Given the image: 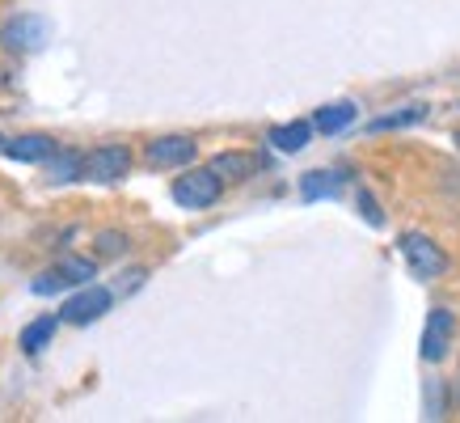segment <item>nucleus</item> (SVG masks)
Returning a JSON list of instances; mask_svg holds the SVG:
<instances>
[{"mask_svg":"<svg viewBox=\"0 0 460 423\" xmlns=\"http://www.w3.org/2000/svg\"><path fill=\"white\" fill-rule=\"evenodd\" d=\"M131 148L127 144H98L81 157V183H98V186H114L131 174Z\"/></svg>","mask_w":460,"mask_h":423,"instance_id":"obj_1","label":"nucleus"},{"mask_svg":"<svg viewBox=\"0 0 460 423\" xmlns=\"http://www.w3.org/2000/svg\"><path fill=\"white\" fill-rule=\"evenodd\" d=\"M220 195H224V183H220V174H216L211 166L186 169V174H181V178H173V186H169V199H173L178 208H186V212L211 208Z\"/></svg>","mask_w":460,"mask_h":423,"instance_id":"obj_2","label":"nucleus"},{"mask_svg":"<svg viewBox=\"0 0 460 423\" xmlns=\"http://www.w3.org/2000/svg\"><path fill=\"white\" fill-rule=\"evenodd\" d=\"M397 254L405 258L410 275H414V280H422V284L439 280V275L447 271V254L439 250L427 233H402V238H397Z\"/></svg>","mask_w":460,"mask_h":423,"instance_id":"obj_3","label":"nucleus"},{"mask_svg":"<svg viewBox=\"0 0 460 423\" xmlns=\"http://www.w3.org/2000/svg\"><path fill=\"white\" fill-rule=\"evenodd\" d=\"M0 42L13 56H34V51H42L51 42V22L39 14H13L0 26Z\"/></svg>","mask_w":460,"mask_h":423,"instance_id":"obj_4","label":"nucleus"},{"mask_svg":"<svg viewBox=\"0 0 460 423\" xmlns=\"http://www.w3.org/2000/svg\"><path fill=\"white\" fill-rule=\"evenodd\" d=\"M114 305V288H106V284H81L76 292L64 301V310H59V322L68 326H93L102 322L106 313H111Z\"/></svg>","mask_w":460,"mask_h":423,"instance_id":"obj_5","label":"nucleus"},{"mask_svg":"<svg viewBox=\"0 0 460 423\" xmlns=\"http://www.w3.org/2000/svg\"><path fill=\"white\" fill-rule=\"evenodd\" d=\"M452 343H456V313L444 310V305H435V310L427 313V322H422L419 356L427 364H439V360H447Z\"/></svg>","mask_w":460,"mask_h":423,"instance_id":"obj_6","label":"nucleus"},{"mask_svg":"<svg viewBox=\"0 0 460 423\" xmlns=\"http://www.w3.org/2000/svg\"><path fill=\"white\" fill-rule=\"evenodd\" d=\"M195 157V136H156V140L144 144V166L148 169H186Z\"/></svg>","mask_w":460,"mask_h":423,"instance_id":"obj_7","label":"nucleus"},{"mask_svg":"<svg viewBox=\"0 0 460 423\" xmlns=\"http://www.w3.org/2000/svg\"><path fill=\"white\" fill-rule=\"evenodd\" d=\"M56 148L59 144L51 140L47 131H26V136H17V140H0V153L9 157V161H26V166H42Z\"/></svg>","mask_w":460,"mask_h":423,"instance_id":"obj_8","label":"nucleus"},{"mask_svg":"<svg viewBox=\"0 0 460 423\" xmlns=\"http://www.w3.org/2000/svg\"><path fill=\"white\" fill-rule=\"evenodd\" d=\"M342 169H308L300 178V199L305 203H317V199H338L342 195Z\"/></svg>","mask_w":460,"mask_h":423,"instance_id":"obj_9","label":"nucleus"},{"mask_svg":"<svg viewBox=\"0 0 460 423\" xmlns=\"http://www.w3.org/2000/svg\"><path fill=\"white\" fill-rule=\"evenodd\" d=\"M270 148L275 153H288V157H296V153H305L308 148V140H313V123H305V119H292V123H279V127H270Z\"/></svg>","mask_w":460,"mask_h":423,"instance_id":"obj_10","label":"nucleus"},{"mask_svg":"<svg viewBox=\"0 0 460 423\" xmlns=\"http://www.w3.org/2000/svg\"><path fill=\"white\" fill-rule=\"evenodd\" d=\"M81 157L76 148H56V153L42 161V178L51 186H64V183H81Z\"/></svg>","mask_w":460,"mask_h":423,"instance_id":"obj_11","label":"nucleus"},{"mask_svg":"<svg viewBox=\"0 0 460 423\" xmlns=\"http://www.w3.org/2000/svg\"><path fill=\"white\" fill-rule=\"evenodd\" d=\"M355 119H359V106H355V102H330V106H321V111L313 114V131L338 136V131H347Z\"/></svg>","mask_w":460,"mask_h":423,"instance_id":"obj_12","label":"nucleus"},{"mask_svg":"<svg viewBox=\"0 0 460 423\" xmlns=\"http://www.w3.org/2000/svg\"><path fill=\"white\" fill-rule=\"evenodd\" d=\"M56 330H59V313H42V318H34L30 326H22V335H17V347H22L26 356H39L42 347H51Z\"/></svg>","mask_w":460,"mask_h":423,"instance_id":"obj_13","label":"nucleus"},{"mask_svg":"<svg viewBox=\"0 0 460 423\" xmlns=\"http://www.w3.org/2000/svg\"><path fill=\"white\" fill-rule=\"evenodd\" d=\"M427 114H431V106H427V102H410V106H402V111L372 119V123H367V131H372V136H380V131H402V127L422 123Z\"/></svg>","mask_w":460,"mask_h":423,"instance_id":"obj_14","label":"nucleus"},{"mask_svg":"<svg viewBox=\"0 0 460 423\" xmlns=\"http://www.w3.org/2000/svg\"><path fill=\"white\" fill-rule=\"evenodd\" d=\"M211 169L220 174V183H245L253 169H258V161L250 153H220V157H211Z\"/></svg>","mask_w":460,"mask_h":423,"instance_id":"obj_15","label":"nucleus"},{"mask_svg":"<svg viewBox=\"0 0 460 423\" xmlns=\"http://www.w3.org/2000/svg\"><path fill=\"white\" fill-rule=\"evenodd\" d=\"M444 394H447V385H444V377H431L427 385H422V415L427 419H444Z\"/></svg>","mask_w":460,"mask_h":423,"instance_id":"obj_16","label":"nucleus"},{"mask_svg":"<svg viewBox=\"0 0 460 423\" xmlns=\"http://www.w3.org/2000/svg\"><path fill=\"white\" fill-rule=\"evenodd\" d=\"M64 288H72V284H68V275H64L59 267L39 271V275L30 280V292H34V296H56V292H64Z\"/></svg>","mask_w":460,"mask_h":423,"instance_id":"obj_17","label":"nucleus"},{"mask_svg":"<svg viewBox=\"0 0 460 423\" xmlns=\"http://www.w3.org/2000/svg\"><path fill=\"white\" fill-rule=\"evenodd\" d=\"M355 208H359L363 225H372V229H385V212H380L376 195H372L367 186H359V191H355Z\"/></svg>","mask_w":460,"mask_h":423,"instance_id":"obj_18","label":"nucleus"},{"mask_svg":"<svg viewBox=\"0 0 460 423\" xmlns=\"http://www.w3.org/2000/svg\"><path fill=\"white\" fill-rule=\"evenodd\" d=\"M59 271L68 275V284H89L93 275H98V263H93V258H64Z\"/></svg>","mask_w":460,"mask_h":423,"instance_id":"obj_19","label":"nucleus"},{"mask_svg":"<svg viewBox=\"0 0 460 423\" xmlns=\"http://www.w3.org/2000/svg\"><path fill=\"white\" fill-rule=\"evenodd\" d=\"M127 246H131V238L127 233H98V258H119V254H127Z\"/></svg>","mask_w":460,"mask_h":423,"instance_id":"obj_20","label":"nucleus"},{"mask_svg":"<svg viewBox=\"0 0 460 423\" xmlns=\"http://www.w3.org/2000/svg\"><path fill=\"white\" fill-rule=\"evenodd\" d=\"M144 280H148V271L144 267H131L119 275V284H114V296H127V292H136V288H144Z\"/></svg>","mask_w":460,"mask_h":423,"instance_id":"obj_21","label":"nucleus"},{"mask_svg":"<svg viewBox=\"0 0 460 423\" xmlns=\"http://www.w3.org/2000/svg\"><path fill=\"white\" fill-rule=\"evenodd\" d=\"M452 144H456V153H460V127H456V136H452Z\"/></svg>","mask_w":460,"mask_h":423,"instance_id":"obj_22","label":"nucleus"},{"mask_svg":"<svg viewBox=\"0 0 460 423\" xmlns=\"http://www.w3.org/2000/svg\"><path fill=\"white\" fill-rule=\"evenodd\" d=\"M0 140H4V136H0Z\"/></svg>","mask_w":460,"mask_h":423,"instance_id":"obj_23","label":"nucleus"}]
</instances>
